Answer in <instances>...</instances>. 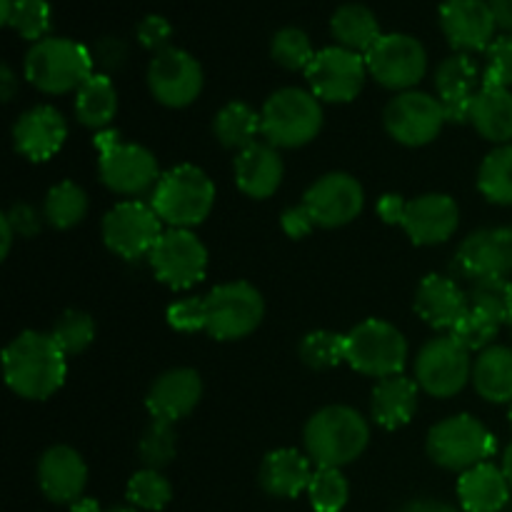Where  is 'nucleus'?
Masks as SVG:
<instances>
[{"label": "nucleus", "instance_id": "de8ad7c7", "mask_svg": "<svg viewBox=\"0 0 512 512\" xmlns=\"http://www.w3.org/2000/svg\"><path fill=\"white\" fill-rule=\"evenodd\" d=\"M168 323L178 333H198V330H205V298L175 300L168 308Z\"/></svg>", "mask_w": 512, "mask_h": 512}, {"label": "nucleus", "instance_id": "58836bf2", "mask_svg": "<svg viewBox=\"0 0 512 512\" xmlns=\"http://www.w3.org/2000/svg\"><path fill=\"white\" fill-rule=\"evenodd\" d=\"M470 308L483 310L500 325L512 323V283L508 278H485L470 285Z\"/></svg>", "mask_w": 512, "mask_h": 512}, {"label": "nucleus", "instance_id": "72a5a7b5", "mask_svg": "<svg viewBox=\"0 0 512 512\" xmlns=\"http://www.w3.org/2000/svg\"><path fill=\"white\" fill-rule=\"evenodd\" d=\"M213 133L223 148L238 150L240 153V150L258 143V135H263L260 113H255V108H250L248 103L233 100V103L218 110L213 120Z\"/></svg>", "mask_w": 512, "mask_h": 512}, {"label": "nucleus", "instance_id": "ea45409f", "mask_svg": "<svg viewBox=\"0 0 512 512\" xmlns=\"http://www.w3.org/2000/svg\"><path fill=\"white\" fill-rule=\"evenodd\" d=\"M308 500L315 512H340L350 500V485L338 468H318L308 485Z\"/></svg>", "mask_w": 512, "mask_h": 512}, {"label": "nucleus", "instance_id": "f8f14e48", "mask_svg": "<svg viewBox=\"0 0 512 512\" xmlns=\"http://www.w3.org/2000/svg\"><path fill=\"white\" fill-rule=\"evenodd\" d=\"M365 63H368V73L373 75L375 83L405 93L425 78L428 53L413 35L388 33L380 35L378 43L365 53Z\"/></svg>", "mask_w": 512, "mask_h": 512}, {"label": "nucleus", "instance_id": "69168bd1", "mask_svg": "<svg viewBox=\"0 0 512 512\" xmlns=\"http://www.w3.org/2000/svg\"><path fill=\"white\" fill-rule=\"evenodd\" d=\"M510 325H512V323H510Z\"/></svg>", "mask_w": 512, "mask_h": 512}, {"label": "nucleus", "instance_id": "4468645a", "mask_svg": "<svg viewBox=\"0 0 512 512\" xmlns=\"http://www.w3.org/2000/svg\"><path fill=\"white\" fill-rule=\"evenodd\" d=\"M163 220L153 210V205L140 200L118 203L103 218V240L110 253L123 260H138L150 255L158 238L163 235Z\"/></svg>", "mask_w": 512, "mask_h": 512}, {"label": "nucleus", "instance_id": "423d86ee", "mask_svg": "<svg viewBox=\"0 0 512 512\" xmlns=\"http://www.w3.org/2000/svg\"><path fill=\"white\" fill-rule=\"evenodd\" d=\"M95 148L100 153V180L115 195L138 198L155 190L160 180V168L148 148L120 140L115 130H100L95 135Z\"/></svg>", "mask_w": 512, "mask_h": 512}, {"label": "nucleus", "instance_id": "c756f323", "mask_svg": "<svg viewBox=\"0 0 512 512\" xmlns=\"http://www.w3.org/2000/svg\"><path fill=\"white\" fill-rule=\"evenodd\" d=\"M473 128L485 140L498 145H510L512 140V93L510 88H480L470 105Z\"/></svg>", "mask_w": 512, "mask_h": 512}, {"label": "nucleus", "instance_id": "2eb2a0df", "mask_svg": "<svg viewBox=\"0 0 512 512\" xmlns=\"http://www.w3.org/2000/svg\"><path fill=\"white\" fill-rule=\"evenodd\" d=\"M368 75L365 55L340 48V45L315 53L313 63L305 70L310 93L323 103H350V100H355Z\"/></svg>", "mask_w": 512, "mask_h": 512}, {"label": "nucleus", "instance_id": "2f4dec72", "mask_svg": "<svg viewBox=\"0 0 512 512\" xmlns=\"http://www.w3.org/2000/svg\"><path fill=\"white\" fill-rule=\"evenodd\" d=\"M330 33L340 48L365 55L380 40V23L370 8L360 3L340 5L330 18Z\"/></svg>", "mask_w": 512, "mask_h": 512}, {"label": "nucleus", "instance_id": "393cba45", "mask_svg": "<svg viewBox=\"0 0 512 512\" xmlns=\"http://www.w3.org/2000/svg\"><path fill=\"white\" fill-rule=\"evenodd\" d=\"M470 310V298L453 278L428 275L415 293V313L435 330H453Z\"/></svg>", "mask_w": 512, "mask_h": 512}, {"label": "nucleus", "instance_id": "9d476101", "mask_svg": "<svg viewBox=\"0 0 512 512\" xmlns=\"http://www.w3.org/2000/svg\"><path fill=\"white\" fill-rule=\"evenodd\" d=\"M473 380V358L453 335H438L415 358V383L433 398H453Z\"/></svg>", "mask_w": 512, "mask_h": 512}, {"label": "nucleus", "instance_id": "0e129e2a", "mask_svg": "<svg viewBox=\"0 0 512 512\" xmlns=\"http://www.w3.org/2000/svg\"><path fill=\"white\" fill-rule=\"evenodd\" d=\"M508 418H510V428H512V405H510V415H508Z\"/></svg>", "mask_w": 512, "mask_h": 512}, {"label": "nucleus", "instance_id": "cd10ccee", "mask_svg": "<svg viewBox=\"0 0 512 512\" xmlns=\"http://www.w3.org/2000/svg\"><path fill=\"white\" fill-rule=\"evenodd\" d=\"M510 483L503 468L480 463L460 473L458 498L465 512H500L510 500Z\"/></svg>", "mask_w": 512, "mask_h": 512}, {"label": "nucleus", "instance_id": "c9c22d12", "mask_svg": "<svg viewBox=\"0 0 512 512\" xmlns=\"http://www.w3.org/2000/svg\"><path fill=\"white\" fill-rule=\"evenodd\" d=\"M478 188L490 203L512 205V143L500 145L483 160Z\"/></svg>", "mask_w": 512, "mask_h": 512}, {"label": "nucleus", "instance_id": "a878e982", "mask_svg": "<svg viewBox=\"0 0 512 512\" xmlns=\"http://www.w3.org/2000/svg\"><path fill=\"white\" fill-rule=\"evenodd\" d=\"M235 185L248 198L265 200L283 183V158L270 143H253L235 158Z\"/></svg>", "mask_w": 512, "mask_h": 512}, {"label": "nucleus", "instance_id": "dca6fc26", "mask_svg": "<svg viewBox=\"0 0 512 512\" xmlns=\"http://www.w3.org/2000/svg\"><path fill=\"white\" fill-rule=\"evenodd\" d=\"M203 68L180 48H168L150 60L148 88L165 108H188L203 93Z\"/></svg>", "mask_w": 512, "mask_h": 512}, {"label": "nucleus", "instance_id": "c85d7f7f", "mask_svg": "<svg viewBox=\"0 0 512 512\" xmlns=\"http://www.w3.org/2000/svg\"><path fill=\"white\" fill-rule=\"evenodd\" d=\"M373 418L385 430H398L413 420L418 410V383L405 375L378 380L373 390Z\"/></svg>", "mask_w": 512, "mask_h": 512}, {"label": "nucleus", "instance_id": "6e6d98bb", "mask_svg": "<svg viewBox=\"0 0 512 512\" xmlns=\"http://www.w3.org/2000/svg\"><path fill=\"white\" fill-rule=\"evenodd\" d=\"M488 3L493 8L495 20H498V28L512 33V0H488Z\"/></svg>", "mask_w": 512, "mask_h": 512}, {"label": "nucleus", "instance_id": "c03bdc74", "mask_svg": "<svg viewBox=\"0 0 512 512\" xmlns=\"http://www.w3.org/2000/svg\"><path fill=\"white\" fill-rule=\"evenodd\" d=\"M53 13H50L48 0H15L13 13H10L8 25L20 33V38L40 43L48 35Z\"/></svg>", "mask_w": 512, "mask_h": 512}, {"label": "nucleus", "instance_id": "09e8293b", "mask_svg": "<svg viewBox=\"0 0 512 512\" xmlns=\"http://www.w3.org/2000/svg\"><path fill=\"white\" fill-rule=\"evenodd\" d=\"M170 38H173V25H170L163 15H145L138 23L140 45L153 50L155 55L170 48Z\"/></svg>", "mask_w": 512, "mask_h": 512}, {"label": "nucleus", "instance_id": "052dcab7", "mask_svg": "<svg viewBox=\"0 0 512 512\" xmlns=\"http://www.w3.org/2000/svg\"><path fill=\"white\" fill-rule=\"evenodd\" d=\"M503 473H505V478H508L510 490H512V443L508 445V450H505V455H503Z\"/></svg>", "mask_w": 512, "mask_h": 512}, {"label": "nucleus", "instance_id": "4be33fe9", "mask_svg": "<svg viewBox=\"0 0 512 512\" xmlns=\"http://www.w3.org/2000/svg\"><path fill=\"white\" fill-rule=\"evenodd\" d=\"M38 483L50 503L73 505L88 485V465L70 445H53L38 463Z\"/></svg>", "mask_w": 512, "mask_h": 512}, {"label": "nucleus", "instance_id": "a211bd4d", "mask_svg": "<svg viewBox=\"0 0 512 512\" xmlns=\"http://www.w3.org/2000/svg\"><path fill=\"white\" fill-rule=\"evenodd\" d=\"M453 268L468 280L510 278L512 275V228H480L460 243Z\"/></svg>", "mask_w": 512, "mask_h": 512}, {"label": "nucleus", "instance_id": "5701e85b", "mask_svg": "<svg viewBox=\"0 0 512 512\" xmlns=\"http://www.w3.org/2000/svg\"><path fill=\"white\" fill-rule=\"evenodd\" d=\"M480 83L483 78L470 55L455 53L438 65L435 90H438V100L443 103L448 123H468L470 105L478 95Z\"/></svg>", "mask_w": 512, "mask_h": 512}, {"label": "nucleus", "instance_id": "a18cd8bd", "mask_svg": "<svg viewBox=\"0 0 512 512\" xmlns=\"http://www.w3.org/2000/svg\"><path fill=\"white\" fill-rule=\"evenodd\" d=\"M500 328H503V325H500L498 320L485 315L483 310L470 308L468 313L455 323V328L450 330V335H453L465 350H470V353H475V350L483 353V350H488L490 345H493L495 335L500 333Z\"/></svg>", "mask_w": 512, "mask_h": 512}, {"label": "nucleus", "instance_id": "e2e57ef3", "mask_svg": "<svg viewBox=\"0 0 512 512\" xmlns=\"http://www.w3.org/2000/svg\"><path fill=\"white\" fill-rule=\"evenodd\" d=\"M105 512H140V510L130 505V508H110V510H105Z\"/></svg>", "mask_w": 512, "mask_h": 512}, {"label": "nucleus", "instance_id": "1a4fd4ad", "mask_svg": "<svg viewBox=\"0 0 512 512\" xmlns=\"http://www.w3.org/2000/svg\"><path fill=\"white\" fill-rule=\"evenodd\" d=\"M265 300L245 280L223 283L205 295V333L215 340H240L260 328Z\"/></svg>", "mask_w": 512, "mask_h": 512}, {"label": "nucleus", "instance_id": "5fc2aeb1", "mask_svg": "<svg viewBox=\"0 0 512 512\" xmlns=\"http://www.w3.org/2000/svg\"><path fill=\"white\" fill-rule=\"evenodd\" d=\"M400 512H458L445 500H433V498H415L410 503L403 505Z\"/></svg>", "mask_w": 512, "mask_h": 512}, {"label": "nucleus", "instance_id": "9b49d317", "mask_svg": "<svg viewBox=\"0 0 512 512\" xmlns=\"http://www.w3.org/2000/svg\"><path fill=\"white\" fill-rule=\"evenodd\" d=\"M148 263L155 278L173 290H188L208 273V248L188 228H170L150 250Z\"/></svg>", "mask_w": 512, "mask_h": 512}, {"label": "nucleus", "instance_id": "4d7b16f0", "mask_svg": "<svg viewBox=\"0 0 512 512\" xmlns=\"http://www.w3.org/2000/svg\"><path fill=\"white\" fill-rule=\"evenodd\" d=\"M15 88H18V80H15L13 70H10V65H3V68H0V95H3L5 103L13 98Z\"/></svg>", "mask_w": 512, "mask_h": 512}, {"label": "nucleus", "instance_id": "f3484780", "mask_svg": "<svg viewBox=\"0 0 512 512\" xmlns=\"http://www.w3.org/2000/svg\"><path fill=\"white\" fill-rule=\"evenodd\" d=\"M303 205L318 228H343L353 223L365 205V190L353 175L328 173L315 180L303 195Z\"/></svg>", "mask_w": 512, "mask_h": 512}, {"label": "nucleus", "instance_id": "3c124183", "mask_svg": "<svg viewBox=\"0 0 512 512\" xmlns=\"http://www.w3.org/2000/svg\"><path fill=\"white\" fill-rule=\"evenodd\" d=\"M8 223L13 225L15 235H23V238H33L40 230V215L33 205L28 203H15L10 208V213H5Z\"/></svg>", "mask_w": 512, "mask_h": 512}, {"label": "nucleus", "instance_id": "aec40b11", "mask_svg": "<svg viewBox=\"0 0 512 512\" xmlns=\"http://www.w3.org/2000/svg\"><path fill=\"white\" fill-rule=\"evenodd\" d=\"M460 225V208L450 195L425 193L408 200L403 230L415 245L448 243Z\"/></svg>", "mask_w": 512, "mask_h": 512}, {"label": "nucleus", "instance_id": "b1692460", "mask_svg": "<svg viewBox=\"0 0 512 512\" xmlns=\"http://www.w3.org/2000/svg\"><path fill=\"white\" fill-rule=\"evenodd\" d=\"M200 398H203L200 375L193 368H173L165 370L160 378H155V383L148 390V398H145V405H148L153 418L178 423V420L188 418L198 408Z\"/></svg>", "mask_w": 512, "mask_h": 512}, {"label": "nucleus", "instance_id": "7c9ffc66", "mask_svg": "<svg viewBox=\"0 0 512 512\" xmlns=\"http://www.w3.org/2000/svg\"><path fill=\"white\" fill-rule=\"evenodd\" d=\"M473 385L488 403H512V350L490 345L475 358Z\"/></svg>", "mask_w": 512, "mask_h": 512}, {"label": "nucleus", "instance_id": "4c0bfd02", "mask_svg": "<svg viewBox=\"0 0 512 512\" xmlns=\"http://www.w3.org/2000/svg\"><path fill=\"white\" fill-rule=\"evenodd\" d=\"M140 460L145 468L163 470L165 465L173 463L175 453H178V433H175V423L163 418H153L145 428L143 438L138 445Z\"/></svg>", "mask_w": 512, "mask_h": 512}, {"label": "nucleus", "instance_id": "603ef678", "mask_svg": "<svg viewBox=\"0 0 512 512\" xmlns=\"http://www.w3.org/2000/svg\"><path fill=\"white\" fill-rule=\"evenodd\" d=\"M280 223H283V230L290 235V238H305V235L313 233L318 225H315L313 215L308 213V208H305L303 203L295 205V208H288L283 213V218H280Z\"/></svg>", "mask_w": 512, "mask_h": 512}, {"label": "nucleus", "instance_id": "680f3d73", "mask_svg": "<svg viewBox=\"0 0 512 512\" xmlns=\"http://www.w3.org/2000/svg\"><path fill=\"white\" fill-rule=\"evenodd\" d=\"M13 3L15 0H0V20H3L5 25H8L10 13H13Z\"/></svg>", "mask_w": 512, "mask_h": 512}, {"label": "nucleus", "instance_id": "f03ea898", "mask_svg": "<svg viewBox=\"0 0 512 512\" xmlns=\"http://www.w3.org/2000/svg\"><path fill=\"white\" fill-rule=\"evenodd\" d=\"M305 453L318 468H343L358 460L370 443V425L350 405L320 408L305 423Z\"/></svg>", "mask_w": 512, "mask_h": 512}, {"label": "nucleus", "instance_id": "412c9836", "mask_svg": "<svg viewBox=\"0 0 512 512\" xmlns=\"http://www.w3.org/2000/svg\"><path fill=\"white\" fill-rule=\"evenodd\" d=\"M68 138V123L53 105H35L25 110L13 125V145L33 163L50 160Z\"/></svg>", "mask_w": 512, "mask_h": 512}, {"label": "nucleus", "instance_id": "6e6552de", "mask_svg": "<svg viewBox=\"0 0 512 512\" xmlns=\"http://www.w3.org/2000/svg\"><path fill=\"white\" fill-rule=\"evenodd\" d=\"M495 438L473 415H453L440 420L428 433V455L435 465L455 473L488 463L495 453Z\"/></svg>", "mask_w": 512, "mask_h": 512}, {"label": "nucleus", "instance_id": "e433bc0d", "mask_svg": "<svg viewBox=\"0 0 512 512\" xmlns=\"http://www.w3.org/2000/svg\"><path fill=\"white\" fill-rule=\"evenodd\" d=\"M125 495H128V503L140 512H160L173 500V485L160 470L145 468L130 478Z\"/></svg>", "mask_w": 512, "mask_h": 512}, {"label": "nucleus", "instance_id": "473e14b6", "mask_svg": "<svg viewBox=\"0 0 512 512\" xmlns=\"http://www.w3.org/2000/svg\"><path fill=\"white\" fill-rule=\"evenodd\" d=\"M118 113V90L105 73H93L75 93V115L90 130H105Z\"/></svg>", "mask_w": 512, "mask_h": 512}, {"label": "nucleus", "instance_id": "864d4df0", "mask_svg": "<svg viewBox=\"0 0 512 512\" xmlns=\"http://www.w3.org/2000/svg\"><path fill=\"white\" fill-rule=\"evenodd\" d=\"M405 208H408V203H405V200L400 198V195H395V193L383 195V198L378 200L380 218H383L385 223H390V225H403Z\"/></svg>", "mask_w": 512, "mask_h": 512}, {"label": "nucleus", "instance_id": "8fccbe9b", "mask_svg": "<svg viewBox=\"0 0 512 512\" xmlns=\"http://www.w3.org/2000/svg\"><path fill=\"white\" fill-rule=\"evenodd\" d=\"M90 53H93V63L100 65L103 73L108 75L110 70H118L120 65L125 63V58H128V45H125L123 40L103 38Z\"/></svg>", "mask_w": 512, "mask_h": 512}, {"label": "nucleus", "instance_id": "20e7f679", "mask_svg": "<svg viewBox=\"0 0 512 512\" xmlns=\"http://www.w3.org/2000/svg\"><path fill=\"white\" fill-rule=\"evenodd\" d=\"M150 205L170 228H193L210 215L215 205V185L208 173L195 165H178L160 175L150 193Z\"/></svg>", "mask_w": 512, "mask_h": 512}, {"label": "nucleus", "instance_id": "13d9d810", "mask_svg": "<svg viewBox=\"0 0 512 512\" xmlns=\"http://www.w3.org/2000/svg\"><path fill=\"white\" fill-rule=\"evenodd\" d=\"M0 235H3V245H0V255H3V258H8V253H10V245H13V235H15V230H13V225L8 223V218H0Z\"/></svg>", "mask_w": 512, "mask_h": 512}, {"label": "nucleus", "instance_id": "6ab92c4d", "mask_svg": "<svg viewBox=\"0 0 512 512\" xmlns=\"http://www.w3.org/2000/svg\"><path fill=\"white\" fill-rule=\"evenodd\" d=\"M440 28L455 53H480L495 40L493 8L488 0H445L440 5Z\"/></svg>", "mask_w": 512, "mask_h": 512}, {"label": "nucleus", "instance_id": "ddd939ff", "mask_svg": "<svg viewBox=\"0 0 512 512\" xmlns=\"http://www.w3.org/2000/svg\"><path fill=\"white\" fill-rule=\"evenodd\" d=\"M383 123L395 143L423 148L438 138L448 118L438 98L420 90H405L385 105Z\"/></svg>", "mask_w": 512, "mask_h": 512}, {"label": "nucleus", "instance_id": "bf43d9fd", "mask_svg": "<svg viewBox=\"0 0 512 512\" xmlns=\"http://www.w3.org/2000/svg\"><path fill=\"white\" fill-rule=\"evenodd\" d=\"M70 512H103L93 498H80L70 505Z\"/></svg>", "mask_w": 512, "mask_h": 512}, {"label": "nucleus", "instance_id": "49530a36", "mask_svg": "<svg viewBox=\"0 0 512 512\" xmlns=\"http://www.w3.org/2000/svg\"><path fill=\"white\" fill-rule=\"evenodd\" d=\"M485 88H510L512 85V33H503L485 50Z\"/></svg>", "mask_w": 512, "mask_h": 512}, {"label": "nucleus", "instance_id": "37998d69", "mask_svg": "<svg viewBox=\"0 0 512 512\" xmlns=\"http://www.w3.org/2000/svg\"><path fill=\"white\" fill-rule=\"evenodd\" d=\"M55 343L60 345L65 355H80L93 345L95 338V323L88 313L83 310H65L58 320H55L53 330H50Z\"/></svg>", "mask_w": 512, "mask_h": 512}, {"label": "nucleus", "instance_id": "7ed1b4c3", "mask_svg": "<svg viewBox=\"0 0 512 512\" xmlns=\"http://www.w3.org/2000/svg\"><path fill=\"white\" fill-rule=\"evenodd\" d=\"M25 78L45 95L78 93L93 78V53L70 38H45L25 55Z\"/></svg>", "mask_w": 512, "mask_h": 512}, {"label": "nucleus", "instance_id": "f257e3e1", "mask_svg": "<svg viewBox=\"0 0 512 512\" xmlns=\"http://www.w3.org/2000/svg\"><path fill=\"white\" fill-rule=\"evenodd\" d=\"M5 383L25 400H48L58 393L68 375V355L50 333L25 330L3 353Z\"/></svg>", "mask_w": 512, "mask_h": 512}, {"label": "nucleus", "instance_id": "f704fd0d", "mask_svg": "<svg viewBox=\"0 0 512 512\" xmlns=\"http://www.w3.org/2000/svg\"><path fill=\"white\" fill-rule=\"evenodd\" d=\"M88 215V195L80 185L73 180H63V183L53 185L45 195L43 203V218L48 220L53 228L70 230Z\"/></svg>", "mask_w": 512, "mask_h": 512}, {"label": "nucleus", "instance_id": "bb28decb", "mask_svg": "<svg viewBox=\"0 0 512 512\" xmlns=\"http://www.w3.org/2000/svg\"><path fill=\"white\" fill-rule=\"evenodd\" d=\"M313 460L308 453H300L295 448H280L265 455L260 465V488L270 498L293 500L300 493H308V485L313 480Z\"/></svg>", "mask_w": 512, "mask_h": 512}, {"label": "nucleus", "instance_id": "79ce46f5", "mask_svg": "<svg viewBox=\"0 0 512 512\" xmlns=\"http://www.w3.org/2000/svg\"><path fill=\"white\" fill-rule=\"evenodd\" d=\"M270 55L280 68L298 73V70H308L315 58L313 43H310L308 33L300 28H283L273 35L270 43Z\"/></svg>", "mask_w": 512, "mask_h": 512}, {"label": "nucleus", "instance_id": "a19ab883", "mask_svg": "<svg viewBox=\"0 0 512 512\" xmlns=\"http://www.w3.org/2000/svg\"><path fill=\"white\" fill-rule=\"evenodd\" d=\"M298 353L310 370H330L345 360V335L333 330H313L300 340Z\"/></svg>", "mask_w": 512, "mask_h": 512}, {"label": "nucleus", "instance_id": "39448f33", "mask_svg": "<svg viewBox=\"0 0 512 512\" xmlns=\"http://www.w3.org/2000/svg\"><path fill=\"white\" fill-rule=\"evenodd\" d=\"M260 125L265 143L273 148H303L323 128V105L310 90L280 88L265 100Z\"/></svg>", "mask_w": 512, "mask_h": 512}, {"label": "nucleus", "instance_id": "0eeeda50", "mask_svg": "<svg viewBox=\"0 0 512 512\" xmlns=\"http://www.w3.org/2000/svg\"><path fill=\"white\" fill-rule=\"evenodd\" d=\"M345 363L368 378L403 375L408 363V340L393 323L370 318L345 335Z\"/></svg>", "mask_w": 512, "mask_h": 512}]
</instances>
